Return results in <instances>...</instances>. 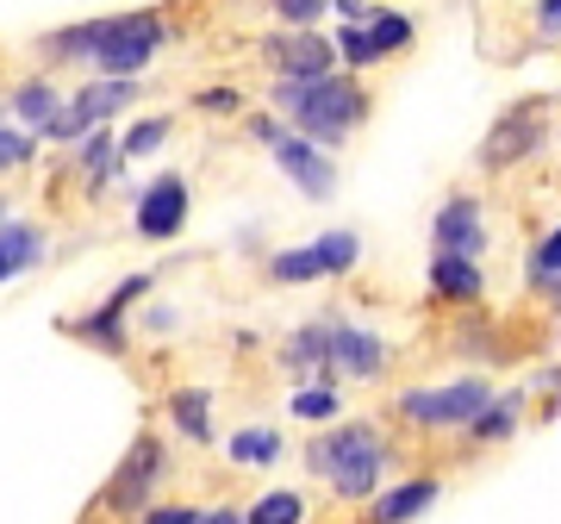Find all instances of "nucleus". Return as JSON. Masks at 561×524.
<instances>
[{
	"label": "nucleus",
	"mask_w": 561,
	"mask_h": 524,
	"mask_svg": "<svg viewBox=\"0 0 561 524\" xmlns=\"http://www.w3.org/2000/svg\"><path fill=\"white\" fill-rule=\"evenodd\" d=\"M157 468H162V444L157 437H138V444L125 449L119 475L106 481V505H113V512H138L144 493H150V481H157Z\"/></svg>",
	"instance_id": "obj_8"
},
{
	"label": "nucleus",
	"mask_w": 561,
	"mask_h": 524,
	"mask_svg": "<svg viewBox=\"0 0 561 524\" xmlns=\"http://www.w3.org/2000/svg\"><path fill=\"white\" fill-rule=\"evenodd\" d=\"M486 406H493L486 400V381L468 375V381H449V387H412L400 400V412L412 424H468L474 431V419H481Z\"/></svg>",
	"instance_id": "obj_4"
},
{
	"label": "nucleus",
	"mask_w": 561,
	"mask_h": 524,
	"mask_svg": "<svg viewBox=\"0 0 561 524\" xmlns=\"http://www.w3.org/2000/svg\"><path fill=\"white\" fill-rule=\"evenodd\" d=\"M138 101V88L131 81H94V88H81L76 101H69V113H62L57 125H50V138H76V132H94L101 119H113L119 106Z\"/></svg>",
	"instance_id": "obj_7"
},
{
	"label": "nucleus",
	"mask_w": 561,
	"mask_h": 524,
	"mask_svg": "<svg viewBox=\"0 0 561 524\" xmlns=\"http://www.w3.org/2000/svg\"><path fill=\"white\" fill-rule=\"evenodd\" d=\"M268 62L280 69V81H331V44L312 38V32H294V38H268Z\"/></svg>",
	"instance_id": "obj_9"
},
{
	"label": "nucleus",
	"mask_w": 561,
	"mask_h": 524,
	"mask_svg": "<svg viewBox=\"0 0 561 524\" xmlns=\"http://www.w3.org/2000/svg\"><path fill=\"white\" fill-rule=\"evenodd\" d=\"M331 363H337L343 375L368 381V375H381L387 343L375 338V331H362V324H337V319H331Z\"/></svg>",
	"instance_id": "obj_12"
},
{
	"label": "nucleus",
	"mask_w": 561,
	"mask_h": 524,
	"mask_svg": "<svg viewBox=\"0 0 561 524\" xmlns=\"http://www.w3.org/2000/svg\"><path fill=\"white\" fill-rule=\"evenodd\" d=\"M13 113H20L25 125H38V132H50V125L62 119V113H57V88H50V81H25L20 94H13Z\"/></svg>",
	"instance_id": "obj_16"
},
{
	"label": "nucleus",
	"mask_w": 561,
	"mask_h": 524,
	"mask_svg": "<svg viewBox=\"0 0 561 524\" xmlns=\"http://www.w3.org/2000/svg\"><path fill=\"white\" fill-rule=\"evenodd\" d=\"M268 275H275V282H312L324 269H319V257H312V243H306V250H280V257L268 262Z\"/></svg>",
	"instance_id": "obj_23"
},
{
	"label": "nucleus",
	"mask_w": 561,
	"mask_h": 524,
	"mask_svg": "<svg viewBox=\"0 0 561 524\" xmlns=\"http://www.w3.org/2000/svg\"><path fill=\"white\" fill-rule=\"evenodd\" d=\"M343 62H350V69H368V62H375V44H368L362 25H343Z\"/></svg>",
	"instance_id": "obj_28"
},
{
	"label": "nucleus",
	"mask_w": 561,
	"mask_h": 524,
	"mask_svg": "<svg viewBox=\"0 0 561 524\" xmlns=\"http://www.w3.org/2000/svg\"><path fill=\"white\" fill-rule=\"evenodd\" d=\"M7 275H20V257H13V250L0 243V282H7Z\"/></svg>",
	"instance_id": "obj_35"
},
{
	"label": "nucleus",
	"mask_w": 561,
	"mask_h": 524,
	"mask_svg": "<svg viewBox=\"0 0 561 524\" xmlns=\"http://www.w3.org/2000/svg\"><path fill=\"white\" fill-rule=\"evenodd\" d=\"M424 505H437V481H405L375 500V524H405V519H419Z\"/></svg>",
	"instance_id": "obj_13"
},
{
	"label": "nucleus",
	"mask_w": 561,
	"mask_h": 524,
	"mask_svg": "<svg viewBox=\"0 0 561 524\" xmlns=\"http://www.w3.org/2000/svg\"><path fill=\"white\" fill-rule=\"evenodd\" d=\"M256 132H262L268 144H275V162H280V175H287V182L300 187V194H312V201H324V194L337 187V169H331V162H324V157H319V150H312L306 138H287V132H275L268 119H262Z\"/></svg>",
	"instance_id": "obj_6"
},
{
	"label": "nucleus",
	"mask_w": 561,
	"mask_h": 524,
	"mask_svg": "<svg viewBox=\"0 0 561 524\" xmlns=\"http://www.w3.org/2000/svg\"><path fill=\"white\" fill-rule=\"evenodd\" d=\"M306 456H312V468H319L324 481H331V493H343V500L375 493V481H381V468H387V449H381V437H375L368 424L324 431V437H312Z\"/></svg>",
	"instance_id": "obj_2"
},
{
	"label": "nucleus",
	"mask_w": 561,
	"mask_h": 524,
	"mask_svg": "<svg viewBox=\"0 0 561 524\" xmlns=\"http://www.w3.org/2000/svg\"><path fill=\"white\" fill-rule=\"evenodd\" d=\"M319 363H331V319L324 324H306V331H294L287 338V368H319Z\"/></svg>",
	"instance_id": "obj_17"
},
{
	"label": "nucleus",
	"mask_w": 561,
	"mask_h": 524,
	"mask_svg": "<svg viewBox=\"0 0 561 524\" xmlns=\"http://www.w3.org/2000/svg\"><path fill=\"white\" fill-rule=\"evenodd\" d=\"M162 138H169V125H162V119L131 125V132H125V157H150V150H157Z\"/></svg>",
	"instance_id": "obj_27"
},
{
	"label": "nucleus",
	"mask_w": 561,
	"mask_h": 524,
	"mask_svg": "<svg viewBox=\"0 0 561 524\" xmlns=\"http://www.w3.org/2000/svg\"><path fill=\"white\" fill-rule=\"evenodd\" d=\"M431 231H437V257H468L474 262V250H486V225H481V206L474 201H449Z\"/></svg>",
	"instance_id": "obj_11"
},
{
	"label": "nucleus",
	"mask_w": 561,
	"mask_h": 524,
	"mask_svg": "<svg viewBox=\"0 0 561 524\" xmlns=\"http://www.w3.org/2000/svg\"><path fill=\"white\" fill-rule=\"evenodd\" d=\"M530 282H537V287H556L561 282V225L537 243V250H530Z\"/></svg>",
	"instance_id": "obj_21"
},
{
	"label": "nucleus",
	"mask_w": 561,
	"mask_h": 524,
	"mask_svg": "<svg viewBox=\"0 0 561 524\" xmlns=\"http://www.w3.org/2000/svg\"><path fill=\"white\" fill-rule=\"evenodd\" d=\"M275 13H280V25H294V32H306V25L319 20V13H331V7H319V0H280Z\"/></svg>",
	"instance_id": "obj_29"
},
{
	"label": "nucleus",
	"mask_w": 561,
	"mask_h": 524,
	"mask_svg": "<svg viewBox=\"0 0 561 524\" xmlns=\"http://www.w3.org/2000/svg\"><path fill=\"white\" fill-rule=\"evenodd\" d=\"M106 157H113V144H106V138H94L88 150H81V169H88V175H106V169H113Z\"/></svg>",
	"instance_id": "obj_30"
},
{
	"label": "nucleus",
	"mask_w": 561,
	"mask_h": 524,
	"mask_svg": "<svg viewBox=\"0 0 561 524\" xmlns=\"http://www.w3.org/2000/svg\"><path fill=\"white\" fill-rule=\"evenodd\" d=\"M542 132H549L542 101H518L512 113H500V119H493V132L481 138V169H512V162L537 157Z\"/></svg>",
	"instance_id": "obj_5"
},
{
	"label": "nucleus",
	"mask_w": 561,
	"mask_h": 524,
	"mask_svg": "<svg viewBox=\"0 0 561 524\" xmlns=\"http://www.w3.org/2000/svg\"><path fill=\"white\" fill-rule=\"evenodd\" d=\"M169 412H175V424L187 431V437H206V431H213V419H206V394H201V387H181L175 400H169Z\"/></svg>",
	"instance_id": "obj_20"
},
{
	"label": "nucleus",
	"mask_w": 561,
	"mask_h": 524,
	"mask_svg": "<svg viewBox=\"0 0 561 524\" xmlns=\"http://www.w3.org/2000/svg\"><path fill=\"white\" fill-rule=\"evenodd\" d=\"M157 38H162L157 13H119V20L101 25V50H94V62H101L113 81H131L144 62H150Z\"/></svg>",
	"instance_id": "obj_3"
},
{
	"label": "nucleus",
	"mask_w": 561,
	"mask_h": 524,
	"mask_svg": "<svg viewBox=\"0 0 561 524\" xmlns=\"http://www.w3.org/2000/svg\"><path fill=\"white\" fill-rule=\"evenodd\" d=\"M431 287L449 294V300H474V294H481V269L468 257H437L431 262Z\"/></svg>",
	"instance_id": "obj_15"
},
{
	"label": "nucleus",
	"mask_w": 561,
	"mask_h": 524,
	"mask_svg": "<svg viewBox=\"0 0 561 524\" xmlns=\"http://www.w3.org/2000/svg\"><path fill=\"white\" fill-rule=\"evenodd\" d=\"M138 294H144V275L119 282V294H113V300H106V306H101V312H94L88 324H76V331H81V338H94V343H119V312H125L131 300H138Z\"/></svg>",
	"instance_id": "obj_14"
},
{
	"label": "nucleus",
	"mask_w": 561,
	"mask_h": 524,
	"mask_svg": "<svg viewBox=\"0 0 561 524\" xmlns=\"http://www.w3.org/2000/svg\"><path fill=\"white\" fill-rule=\"evenodd\" d=\"M144 524H201V512H194V505H157Z\"/></svg>",
	"instance_id": "obj_32"
},
{
	"label": "nucleus",
	"mask_w": 561,
	"mask_h": 524,
	"mask_svg": "<svg viewBox=\"0 0 561 524\" xmlns=\"http://www.w3.org/2000/svg\"><path fill=\"white\" fill-rule=\"evenodd\" d=\"M181 219H187V182L181 175H157L138 201V231L144 238H175Z\"/></svg>",
	"instance_id": "obj_10"
},
{
	"label": "nucleus",
	"mask_w": 561,
	"mask_h": 524,
	"mask_svg": "<svg viewBox=\"0 0 561 524\" xmlns=\"http://www.w3.org/2000/svg\"><path fill=\"white\" fill-rule=\"evenodd\" d=\"M25 150H32V144H25L20 132H0V169H20Z\"/></svg>",
	"instance_id": "obj_31"
},
{
	"label": "nucleus",
	"mask_w": 561,
	"mask_h": 524,
	"mask_svg": "<svg viewBox=\"0 0 561 524\" xmlns=\"http://www.w3.org/2000/svg\"><path fill=\"white\" fill-rule=\"evenodd\" d=\"M280 456V437L275 431H238V437H231V463H243V468H268Z\"/></svg>",
	"instance_id": "obj_18"
},
{
	"label": "nucleus",
	"mask_w": 561,
	"mask_h": 524,
	"mask_svg": "<svg viewBox=\"0 0 561 524\" xmlns=\"http://www.w3.org/2000/svg\"><path fill=\"white\" fill-rule=\"evenodd\" d=\"M300 493H262L256 512H250V524H300Z\"/></svg>",
	"instance_id": "obj_24"
},
{
	"label": "nucleus",
	"mask_w": 561,
	"mask_h": 524,
	"mask_svg": "<svg viewBox=\"0 0 561 524\" xmlns=\"http://www.w3.org/2000/svg\"><path fill=\"white\" fill-rule=\"evenodd\" d=\"M312 257H319L324 275H343V269H356V231H324L312 243Z\"/></svg>",
	"instance_id": "obj_19"
},
{
	"label": "nucleus",
	"mask_w": 561,
	"mask_h": 524,
	"mask_svg": "<svg viewBox=\"0 0 561 524\" xmlns=\"http://www.w3.org/2000/svg\"><path fill=\"white\" fill-rule=\"evenodd\" d=\"M294 412H300L306 424L337 419V394H331V387H300V394H294Z\"/></svg>",
	"instance_id": "obj_25"
},
{
	"label": "nucleus",
	"mask_w": 561,
	"mask_h": 524,
	"mask_svg": "<svg viewBox=\"0 0 561 524\" xmlns=\"http://www.w3.org/2000/svg\"><path fill=\"white\" fill-rule=\"evenodd\" d=\"M537 25H542V32H561V0H542V7H537Z\"/></svg>",
	"instance_id": "obj_33"
},
{
	"label": "nucleus",
	"mask_w": 561,
	"mask_h": 524,
	"mask_svg": "<svg viewBox=\"0 0 561 524\" xmlns=\"http://www.w3.org/2000/svg\"><path fill=\"white\" fill-rule=\"evenodd\" d=\"M201 524H250L243 512H231V505H213V512H201Z\"/></svg>",
	"instance_id": "obj_34"
},
{
	"label": "nucleus",
	"mask_w": 561,
	"mask_h": 524,
	"mask_svg": "<svg viewBox=\"0 0 561 524\" xmlns=\"http://www.w3.org/2000/svg\"><path fill=\"white\" fill-rule=\"evenodd\" d=\"M362 32H368V44H375V57H387V50H400V44L412 38V25H405L400 13H375Z\"/></svg>",
	"instance_id": "obj_22"
},
{
	"label": "nucleus",
	"mask_w": 561,
	"mask_h": 524,
	"mask_svg": "<svg viewBox=\"0 0 561 524\" xmlns=\"http://www.w3.org/2000/svg\"><path fill=\"white\" fill-rule=\"evenodd\" d=\"M275 106L287 113V119L300 125L306 138H319V144H337L350 138L362 125V88L356 81H275Z\"/></svg>",
	"instance_id": "obj_1"
},
{
	"label": "nucleus",
	"mask_w": 561,
	"mask_h": 524,
	"mask_svg": "<svg viewBox=\"0 0 561 524\" xmlns=\"http://www.w3.org/2000/svg\"><path fill=\"white\" fill-rule=\"evenodd\" d=\"M549 294H556V306H561V282H556V287H549Z\"/></svg>",
	"instance_id": "obj_36"
},
{
	"label": "nucleus",
	"mask_w": 561,
	"mask_h": 524,
	"mask_svg": "<svg viewBox=\"0 0 561 524\" xmlns=\"http://www.w3.org/2000/svg\"><path fill=\"white\" fill-rule=\"evenodd\" d=\"M512 424H518V400H493L481 419H474V437H505Z\"/></svg>",
	"instance_id": "obj_26"
}]
</instances>
